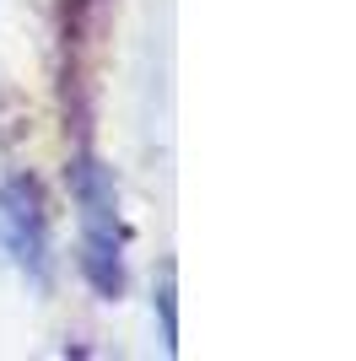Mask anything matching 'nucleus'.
<instances>
[{
  "label": "nucleus",
  "instance_id": "nucleus-1",
  "mask_svg": "<svg viewBox=\"0 0 356 361\" xmlns=\"http://www.w3.org/2000/svg\"><path fill=\"white\" fill-rule=\"evenodd\" d=\"M81 205H87V264L103 291H119V216L114 183L97 173V162H81Z\"/></svg>",
  "mask_w": 356,
  "mask_h": 361
},
{
  "label": "nucleus",
  "instance_id": "nucleus-2",
  "mask_svg": "<svg viewBox=\"0 0 356 361\" xmlns=\"http://www.w3.org/2000/svg\"><path fill=\"white\" fill-rule=\"evenodd\" d=\"M0 226L11 238V254L32 270L44 264V211H38V189L32 183H6L0 189Z\"/></svg>",
  "mask_w": 356,
  "mask_h": 361
}]
</instances>
